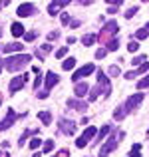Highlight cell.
<instances>
[{"label": "cell", "mask_w": 149, "mask_h": 157, "mask_svg": "<svg viewBox=\"0 0 149 157\" xmlns=\"http://www.w3.org/2000/svg\"><path fill=\"white\" fill-rule=\"evenodd\" d=\"M145 28H147V30H149V24H147V26H145Z\"/></svg>", "instance_id": "7dc6e473"}, {"label": "cell", "mask_w": 149, "mask_h": 157, "mask_svg": "<svg viewBox=\"0 0 149 157\" xmlns=\"http://www.w3.org/2000/svg\"><path fill=\"white\" fill-rule=\"evenodd\" d=\"M30 60H32L30 54H20V56H12V58H8V60L4 62V66H6L8 72H18V70H22V68H24V66L30 64Z\"/></svg>", "instance_id": "6da1fadb"}, {"label": "cell", "mask_w": 149, "mask_h": 157, "mask_svg": "<svg viewBox=\"0 0 149 157\" xmlns=\"http://www.w3.org/2000/svg\"><path fill=\"white\" fill-rule=\"evenodd\" d=\"M145 88H149V74L143 78V80L137 82V90H145Z\"/></svg>", "instance_id": "83f0119b"}, {"label": "cell", "mask_w": 149, "mask_h": 157, "mask_svg": "<svg viewBox=\"0 0 149 157\" xmlns=\"http://www.w3.org/2000/svg\"><path fill=\"white\" fill-rule=\"evenodd\" d=\"M107 72H109V76L111 78H117V76H121V68H119V66H109V70H107Z\"/></svg>", "instance_id": "603a6c76"}, {"label": "cell", "mask_w": 149, "mask_h": 157, "mask_svg": "<svg viewBox=\"0 0 149 157\" xmlns=\"http://www.w3.org/2000/svg\"><path fill=\"white\" fill-rule=\"evenodd\" d=\"M74 66H76V58H68V60L62 64V68H64V70H72Z\"/></svg>", "instance_id": "4316f807"}, {"label": "cell", "mask_w": 149, "mask_h": 157, "mask_svg": "<svg viewBox=\"0 0 149 157\" xmlns=\"http://www.w3.org/2000/svg\"><path fill=\"white\" fill-rule=\"evenodd\" d=\"M68 105L72 107V109H76V111H84L86 107H88V104L82 101V100H68Z\"/></svg>", "instance_id": "2e32d148"}, {"label": "cell", "mask_w": 149, "mask_h": 157, "mask_svg": "<svg viewBox=\"0 0 149 157\" xmlns=\"http://www.w3.org/2000/svg\"><path fill=\"white\" fill-rule=\"evenodd\" d=\"M139 151H141V145L135 143V145L131 147V151H129V157H141V155H139Z\"/></svg>", "instance_id": "f1b7e54d"}, {"label": "cell", "mask_w": 149, "mask_h": 157, "mask_svg": "<svg viewBox=\"0 0 149 157\" xmlns=\"http://www.w3.org/2000/svg\"><path fill=\"white\" fill-rule=\"evenodd\" d=\"M137 10H139V8H137V6H133V8H129V10H127V12H125V18H131V16H135V14H137Z\"/></svg>", "instance_id": "e575fe53"}, {"label": "cell", "mask_w": 149, "mask_h": 157, "mask_svg": "<svg viewBox=\"0 0 149 157\" xmlns=\"http://www.w3.org/2000/svg\"><path fill=\"white\" fill-rule=\"evenodd\" d=\"M145 60H147L145 56H137V58H133V60H131V64H133V66H141Z\"/></svg>", "instance_id": "d6a6232c"}, {"label": "cell", "mask_w": 149, "mask_h": 157, "mask_svg": "<svg viewBox=\"0 0 149 157\" xmlns=\"http://www.w3.org/2000/svg\"><path fill=\"white\" fill-rule=\"evenodd\" d=\"M88 92H90V86L86 84V82H78L76 88H74V94H76V98H84Z\"/></svg>", "instance_id": "9a60e30c"}, {"label": "cell", "mask_w": 149, "mask_h": 157, "mask_svg": "<svg viewBox=\"0 0 149 157\" xmlns=\"http://www.w3.org/2000/svg\"><path fill=\"white\" fill-rule=\"evenodd\" d=\"M26 80H28V74H22V76H18V78H14V80L10 82V86H8V92L10 94H16L20 88H24V84H26Z\"/></svg>", "instance_id": "52a82bcc"}, {"label": "cell", "mask_w": 149, "mask_h": 157, "mask_svg": "<svg viewBox=\"0 0 149 157\" xmlns=\"http://www.w3.org/2000/svg\"><path fill=\"white\" fill-rule=\"evenodd\" d=\"M36 12V8H34V4H30V2H26V4H20V8H18V12L16 14L20 16V18H26V16H32Z\"/></svg>", "instance_id": "8fae6325"}, {"label": "cell", "mask_w": 149, "mask_h": 157, "mask_svg": "<svg viewBox=\"0 0 149 157\" xmlns=\"http://www.w3.org/2000/svg\"><path fill=\"white\" fill-rule=\"evenodd\" d=\"M117 48H119V42L115 38H111L109 42H107V50H117Z\"/></svg>", "instance_id": "1f68e13d"}, {"label": "cell", "mask_w": 149, "mask_h": 157, "mask_svg": "<svg viewBox=\"0 0 149 157\" xmlns=\"http://www.w3.org/2000/svg\"><path fill=\"white\" fill-rule=\"evenodd\" d=\"M96 133H97V129H96L94 125H90L88 129H86L84 133H82V137H80V139L76 141V147H80V149H82V147H86V145L90 143V139H92V137H94Z\"/></svg>", "instance_id": "5b68a950"}, {"label": "cell", "mask_w": 149, "mask_h": 157, "mask_svg": "<svg viewBox=\"0 0 149 157\" xmlns=\"http://www.w3.org/2000/svg\"><path fill=\"white\" fill-rule=\"evenodd\" d=\"M58 127H60V131H62V133H66V135H74V133H76V129H78L76 123L68 121V119H64V117L58 121Z\"/></svg>", "instance_id": "8992f818"}, {"label": "cell", "mask_w": 149, "mask_h": 157, "mask_svg": "<svg viewBox=\"0 0 149 157\" xmlns=\"http://www.w3.org/2000/svg\"><path fill=\"white\" fill-rule=\"evenodd\" d=\"M24 44H18V42H12V44H6V46H2V52L6 54H12V52H20L22 50Z\"/></svg>", "instance_id": "e0dca14e"}, {"label": "cell", "mask_w": 149, "mask_h": 157, "mask_svg": "<svg viewBox=\"0 0 149 157\" xmlns=\"http://www.w3.org/2000/svg\"><path fill=\"white\" fill-rule=\"evenodd\" d=\"M147 70H149V62H143V64L139 66L137 70H131V72H127V74H125V78H127V80H133V78H137L139 74L147 72Z\"/></svg>", "instance_id": "4fadbf2b"}, {"label": "cell", "mask_w": 149, "mask_h": 157, "mask_svg": "<svg viewBox=\"0 0 149 157\" xmlns=\"http://www.w3.org/2000/svg\"><path fill=\"white\" fill-rule=\"evenodd\" d=\"M58 36H60V32H50V34H48V40H58Z\"/></svg>", "instance_id": "60d3db41"}, {"label": "cell", "mask_w": 149, "mask_h": 157, "mask_svg": "<svg viewBox=\"0 0 149 157\" xmlns=\"http://www.w3.org/2000/svg\"><path fill=\"white\" fill-rule=\"evenodd\" d=\"M32 133H38V131H34V129H26V131H24V133H22V135H20V141H18V145H20V147H22V145H24V141H26V139H28V137H30V135H32Z\"/></svg>", "instance_id": "7402d4cb"}, {"label": "cell", "mask_w": 149, "mask_h": 157, "mask_svg": "<svg viewBox=\"0 0 149 157\" xmlns=\"http://www.w3.org/2000/svg\"><path fill=\"white\" fill-rule=\"evenodd\" d=\"M2 66H4V62H2V60H0V72H2Z\"/></svg>", "instance_id": "f6af8a7d"}, {"label": "cell", "mask_w": 149, "mask_h": 157, "mask_svg": "<svg viewBox=\"0 0 149 157\" xmlns=\"http://www.w3.org/2000/svg\"><path fill=\"white\" fill-rule=\"evenodd\" d=\"M68 6V0H58V2H50V6H48V12L52 16H56L58 14V10L60 8H66Z\"/></svg>", "instance_id": "5bb4252c"}, {"label": "cell", "mask_w": 149, "mask_h": 157, "mask_svg": "<svg viewBox=\"0 0 149 157\" xmlns=\"http://www.w3.org/2000/svg\"><path fill=\"white\" fill-rule=\"evenodd\" d=\"M147 135H149V129H147Z\"/></svg>", "instance_id": "c3c4849f"}, {"label": "cell", "mask_w": 149, "mask_h": 157, "mask_svg": "<svg viewBox=\"0 0 149 157\" xmlns=\"http://www.w3.org/2000/svg\"><path fill=\"white\" fill-rule=\"evenodd\" d=\"M123 135H125L123 131H119V133H117V131H113V133H111V137L101 145V149H99V157H107L109 151H113L115 147H117V143L123 139Z\"/></svg>", "instance_id": "7a4b0ae2"}, {"label": "cell", "mask_w": 149, "mask_h": 157, "mask_svg": "<svg viewBox=\"0 0 149 157\" xmlns=\"http://www.w3.org/2000/svg\"><path fill=\"white\" fill-rule=\"evenodd\" d=\"M66 52H68V48H60V50L56 52V58H64V56H66Z\"/></svg>", "instance_id": "f35d334b"}, {"label": "cell", "mask_w": 149, "mask_h": 157, "mask_svg": "<svg viewBox=\"0 0 149 157\" xmlns=\"http://www.w3.org/2000/svg\"><path fill=\"white\" fill-rule=\"evenodd\" d=\"M127 50H129V52H137L139 50V44L137 42H131L129 46H127Z\"/></svg>", "instance_id": "8d00e7d4"}, {"label": "cell", "mask_w": 149, "mask_h": 157, "mask_svg": "<svg viewBox=\"0 0 149 157\" xmlns=\"http://www.w3.org/2000/svg\"><path fill=\"white\" fill-rule=\"evenodd\" d=\"M0 104H2V96H0Z\"/></svg>", "instance_id": "bcb514c9"}, {"label": "cell", "mask_w": 149, "mask_h": 157, "mask_svg": "<svg viewBox=\"0 0 149 157\" xmlns=\"http://www.w3.org/2000/svg\"><path fill=\"white\" fill-rule=\"evenodd\" d=\"M54 157H58V155H54Z\"/></svg>", "instance_id": "681fc988"}, {"label": "cell", "mask_w": 149, "mask_h": 157, "mask_svg": "<svg viewBox=\"0 0 149 157\" xmlns=\"http://www.w3.org/2000/svg\"><path fill=\"white\" fill-rule=\"evenodd\" d=\"M96 40H97V36H94V34H86L84 38H82V44H84V46H92Z\"/></svg>", "instance_id": "44dd1931"}, {"label": "cell", "mask_w": 149, "mask_h": 157, "mask_svg": "<svg viewBox=\"0 0 149 157\" xmlns=\"http://www.w3.org/2000/svg\"><path fill=\"white\" fill-rule=\"evenodd\" d=\"M34 38H36V32H28V34H24V40H26V42H32Z\"/></svg>", "instance_id": "d590c367"}, {"label": "cell", "mask_w": 149, "mask_h": 157, "mask_svg": "<svg viewBox=\"0 0 149 157\" xmlns=\"http://www.w3.org/2000/svg\"><path fill=\"white\" fill-rule=\"evenodd\" d=\"M97 84L103 88V94H105V98H109V94H111V84H109L107 76L101 72V70H97Z\"/></svg>", "instance_id": "30bf717a"}, {"label": "cell", "mask_w": 149, "mask_h": 157, "mask_svg": "<svg viewBox=\"0 0 149 157\" xmlns=\"http://www.w3.org/2000/svg\"><path fill=\"white\" fill-rule=\"evenodd\" d=\"M58 157H68V149H62V151H60V155H58Z\"/></svg>", "instance_id": "7bdbcfd3"}, {"label": "cell", "mask_w": 149, "mask_h": 157, "mask_svg": "<svg viewBox=\"0 0 149 157\" xmlns=\"http://www.w3.org/2000/svg\"><path fill=\"white\" fill-rule=\"evenodd\" d=\"M143 101V94H135V96H131V98H127V101H125V105H123V109L129 113V111H133L135 107H137L139 104Z\"/></svg>", "instance_id": "9c48e42d"}, {"label": "cell", "mask_w": 149, "mask_h": 157, "mask_svg": "<svg viewBox=\"0 0 149 157\" xmlns=\"http://www.w3.org/2000/svg\"><path fill=\"white\" fill-rule=\"evenodd\" d=\"M99 92H101V86H96V88L92 90V92H90V101H94V100H97V96H99Z\"/></svg>", "instance_id": "d4e9b609"}, {"label": "cell", "mask_w": 149, "mask_h": 157, "mask_svg": "<svg viewBox=\"0 0 149 157\" xmlns=\"http://www.w3.org/2000/svg\"><path fill=\"white\" fill-rule=\"evenodd\" d=\"M54 149V139H48L46 143H44V153H48V151Z\"/></svg>", "instance_id": "836d02e7"}, {"label": "cell", "mask_w": 149, "mask_h": 157, "mask_svg": "<svg viewBox=\"0 0 149 157\" xmlns=\"http://www.w3.org/2000/svg\"><path fill=\"white\" fill-rule=\"evenodd\" d=\"M117 30H119V26H117V22H115V20H109V22L105 24V26H103V30L99 32V42H109V36L111 34H117Z\"/></svg>", "instance_id": "3957f363"}, {"label": "cell", "mask_w": 149, "mask_h": 157, "mask_svg": "<svg viewBox=\"0 0 149 157\" xmlns=\"http://www.w3.org/2000/svg\"><path fill=\"white\" fill-rule=\"evenodd\" d=\"M147 34H149L147 28H141V30L135 32V38H137V40H143V38H147Z\"/></svg>", "instance_id": "f546056e"}, {"label": "cell", "mask_w": 149, "mask_h": 157, "mask_svg": "<svg viewBox=\"0 0 149 157\" xmlns=\"http://www.w3.org/2000/svg\"><path fill=\"white\" fill-rule=\"evenodd\" d=\"M22 34H24V26L20 22H14V24H12V36L18 38V36H22Z\"/></svg>", "instance_id": "ac0fdd59"}, {"label": "cell", "mask_w": 149, "mask_h": 157, "mask_svg": "<svg viewBox=\"0 0 149 157\" xmlns=\"http://www.w3.org/2000/svg\"><path fill=\"white\" fill-rule=\"evenodd\" d=\"M70 22V16L68 14H62V24H68Z\"/></svg>", "instance_id": "b9f144b4"}, {"label": "cell", "mask_w": 149, "mask_h": 157, "mask_svg": "<svg viewBox=\"0 0 149 157\" xmlns=\"http://www.w3.org/2000/svg\"><path fill=\"white\" fill-rule=\"evenodd\" d=\"M24 115H26V113H20V115H18V113H14V109H12V107H8V115L2 119V121H0V131H4V129H8V127H12L16 119L24 117Z\"/></svg>", "instance_id": "277c9868"}, {"label": "cell", "mask_w": 149, "mask_h": 157, "mask_svg": "<svg viewBox=\"0 0 149 157\" xmlns=\"http://www.w3.org/2000/svg\"><path fill=\"white\" fill-rule=\"evenodd\" d=\"M94 70H96V66H94V64H86L84 68H80L76 74H74V76H72V80H74V82H80V80H84V78H88L90 74L94 72Z\"/></svg>", "instance_id": "ba28073f"}, {"label": "cell", "mask_w": 149, "mask_h": 157, "mask_svg": "<svg viewBox=\"0 0 149 157\" xmlns=\"http://www.w3.org/2000/svg\"><path fill=\"white\" fill-rule=\"evenodd\" d=\"M109 131H111V125H103V127H101V129H99V131H97V133H96V135H97V141H101V139H103V137H105V135H107V133H109ZM97 141H96V143H97Z\"/></svg>", "instance_id": "ffe728a7"}, {"label": "cell", "mask_w": 149, "mask_h": 157, "mask_svg": "<svg viewBox=\"0 0 149 157\" xmlns=\"http://www.w3.org/2000/svg\"><path fill=\"white\" fill-rule=\"evenodd\" d=\"M125 115H127V111L123 109V105H121V107H117V109L113 111V117H115V119H123Z\"/></svg>", "instance_id": "484cf974"}, {"label": "cell", "mask_w": 149, "mask_h": 157, "mask_svg": "<svg viewBox=\"0 0 149 157\" xmlns=\"http://www.w3.org/2000/svg\"><path fill=\"white\" fill-rule=\"evenodd\" d=\"M58 82H60V76H58L56 72H48L46 74V92H50Z\"/></svg>", "instance_id": "7c38bea8"}, {"label": "cell", "mask_w": 149, "mask_h": 157, "mask_svg": "<svg viewBox=\"0 0 149 157\" xmlns=\"http://www.w3.org/2000/svg\"><path fill=\"white\" fill-rule=\"evenodd\" d=\"M38 98H42V100H44V98H48V92H40V94H38Z\"/></svg>", "instance_id": "ee69618b"}, {"label": "cell", "mask_w": 149, "mask_h": 157, "mask_svg": "<svg viewBox=\"0 0 149 157\" xmlns=\"http://www.w3.org/2000/svg\"><path fill=\"white\" fill-rule=\"evenodd\" d=\"M50 50H52V44H44L40 50H36V54H38V58H44V54H48Z\"/></svg>", "instance_id": "cb8c5ba5"}, {"label": "cell", "mask_w": 149, "mask_h": 157, "mask_svg": "<svg viewBox=\"0 0 149 157\" xmlns=\"http://www.w3.org/2000/svg\"><path fill=\"white\" fill-rule=\"evenodd\" d=\"M40 84H42V72H40L38 76H36V82H34V88L38 90V86H40Z\"/></svg>", "instance_id": "ab89813d"}, {"label": "cell", "mask_w": 149, "mask_h": 157, "mask_svg": "<svg viewBox=\"0 0 149 157\" xmlns=\"http://www.w3.org/2000/svg\"><path fill=\"white\" fill-rule=\"evenodd\" d=\"M38 117H40V121H42L44 125H50V123H52V115H50V111H40Z\"/></svg>", "instance_id": "d6986e66"}, {"label": "cell", "mask_w": 149, "mask_h": 157, "mask_svg": "<svg viewBox=\"0 0 149 157\" xmlns=\"http://www.w3.org/2000/svg\"><path fill=\"white\" fill-rule=\"evenodd\" d=\"M28 145H30V149H38V147L42 145V139H38V135H36V137L32 139V141L28 143Z\"/></svg>", "instance_id": "4dcf8cb0"}, {"label": "cell", "mask_w": 149, "mask_h": 157, "mask_svg": "<svg viewBox=\"0 0 149 157\" xmlns=\"http://www.w3.org/2000/svg\"><path fill=\"white\" fill-rule=\"evenodd\" d=\"M105 52H107V50H103V48H99V50L96 52V58H97V60H101V58H105Z\"/></svg>", "instance_id": "74e56055"}]
</instances>
